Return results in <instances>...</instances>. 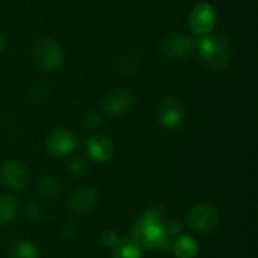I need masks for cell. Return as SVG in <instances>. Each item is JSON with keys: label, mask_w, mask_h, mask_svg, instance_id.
Listing matches in <instances>:
<instances>
[{"label": "cell", "mask_w": 258, "mask_h": 258, "mask_svg": "<svg viewBox=\"0 0 258 258\" xmlns=\"http://www.w3.org/2000/svg\"><path fill=\"white\" fill-rule=\"evenodd\" d=\"M165 210L159 206L148 209L133 227V240L147 249L166 251L171 245L169 236L165 233Z\"/></svg>", "instance_id": "1"}, {"label": "cell", "mask_w": 258, "mask_h": 258, "mask_svg": "<svg viewBox=\"0 0 258 258\" xmlns=\"http://www.w3.org/2000/svg\"><path fill=\"white\" fill-rule=\"evenodd\" d=\"M204 67L213 73L224 71L231 59V44L222 33H207L198 36L194 42Z\"/></svg>", "instance_id": "2"}, {"label": "cell", "mask_w": 258, "mask_h": 258, "mask_svg": "<svg viewBox=\"0 0 258 258\" xmlns=\"http://www.w3.org/2000/svg\"><path fill=\"white\" fill-rule=\"evenodd\" d=\"M32 56L35 63L47 73L59 70L63 63V50L59 42L51 38L38 39L32 47Z\"/></svg>", "instance_id": "3"}, {"label": "cell", "mask_w": 258, "mask_h": 258, "mask_svg": "<svg viewBox=\"0 0 258 258\" xmlns=\"http://www.w3.org/2000/svg\"><path fill=\"white\" fill-rule=\"evenodd\" d=\"M194 39L183 32L169 33L160 42V53L171 60H186L194 53Z\"/></svg>", "instance_id": "4"}, {"label": "cell", "mask_w": 258, "mask_h": 258, "mask_svg": "<svg viewBox=\"0 0 258 258\" xmlns=\"http://www.w3.org/2000/svg\"><path fill=\"white\" fill-rule=\"evenodd\" d=\"M218 15L213 5L207 2L197 3L189 14V27L197 36L207 35L213 30Z\"/></svg>", "instance_id": "5"}, {"label": "cell", "mask_w": 258, "mask_h": 258, "mask_svg": "<svg viewBox=\"0 0 258 258\" xmlns=\"http://www.w3.org/2000/svg\"><path fill=\"white\" fill-rule=\"evenodd\" d=\"M218 224H219V212L216 207L209 204L195 206L187 215V225L200 234L212 233L218 227Z\"/></svg>", "instance_id": "6"}, {"label": "cell", "mask_w": 258, "mask_h": 258, "mask_svg": "<svg viewBox=\"0 0 258 258\" xmlns=\"http://www.w3.org/2000/svg\"><path fill=\"white\" fill-rule=\"evenodd\" d=\"M136 103V97L128 88H115L106 94L103 100V109L109 116H121L128 113Z\"/></svg>", "instance_id": "7"}, {"label": "cell", "mask_w": 258, "mask_h": 258, "mask_svg": "<svg viewBox=\"0 0 258 258\" xmlns=\"http://www.w3.org/2000/svg\"><path fill=\"white\" fill-rule=\"evenodd\" d=\"M184 116H186L184 106L177 97L168 95L157 106V118L160 124L168 130L178 128L183 124Z\"/></svg>", "instance_id": "8"}, {"label": "cell", "mask_w": 258, "mask_h": 258, "mask_svg": "<svg viewBox=\"0 0 258 258\" xmlns=\"http://www.w3.org/2000/svg\"><path fill=\"white\" fill-rule=\"evenodd\" d=\"M77 147L76 135L68 128H56L45 141V150L53 157H63L71 154Z\"/></svg>", "instance_id": "9"}, {"label": "cell", "mask_w": 258, "mask_h": 258, "mask_svg": "<svg viewBox=\"0 0 258 258\" xmlns=\"http://www.w3.org/2000/svg\"><path fill=\"white\" fill-rule=\"evenodd\" d=\"M98 201V192L91 186H77L68 197L70 209L77 215L91 212Z\"/></svg>", "instance_id": "10"}, {"label": "cell", "mask_w": 258, "mask_h": 258, "mask_svg": "<svg viewBox=\"0 0 258 258\" xmlns=\"http://www.w3.org/2000/svg\"><path fill=\"white\" fill-rule=\"evenodd\" d=\"M2 174V180L3 183L11 189V190H21L23 187H26L27 180H29V174L26 166L18 162V160H8L2 165L0 169Z\"/></svg>", "instance_id": "11"}, {"label": "cell", "mask_w": 258, "mask_h": 258, "mask_svg": "<svg viewBox=\"0 0 258 258\" xmlns=\"http://www.w3.org/2000/svg\"><path fill=\"white\" fill-rule=\"evenodd\" d=\"M86 151L92 160L100 163H107L113 157L115 147L113 142L106 135L97 133L86 141Z\"/></svg>", "instance_id": "12"}, {"label": "cell", "mask_w": 258, "mask_h": 258, "mask_svg": "<svg viewBox=\"0 0 258 258\" xmlns=\"http://www.w3.org/2000/svg\"><path fill=\"white\" fill-rule=\"evenodd\" d=\"M141 62H142V56L141 51L135 47L125 48L124 53L119 56L118 59V68L122 74H135L139 68H141Z\"/></svg>", "instance_id": "13"}, {"label": "cell", "mask_w": 258, "mask_h": 258, "mask_svg": "<svg viewBox=\"0 0 258 258\" xmlns=\"http://www.w3.org/2000/svg\"><path fill=\"white\" fill-rule=\"evenodd\" d=\"M36 190H38V195L42 197L45 201H56L60 197L62 186H60V183H59L57 178L47 175V177H42L38 181Z\"/></svg>", "instance_id": "14"}, {"label": "cell", "mask_w": 258, "mask_h": 258, "mask_svg": "<svg viewBox=\"0 0 258 258\" xmlns=\"http://www.w3.org/2000/svg\"><path fill=\"white\" fill-rule=\"evenodd\" d=\"M175 258H195L198 255V243L192 236L181 234L174 243Z\"/></svg>", "instance_id": "15"}, {"label": "cell", "mask_w": 258, "mask_h": 258, "mask_svg": "<svg viewBox=\"0 0 258 258\" xmlns=\"http://www.w3.org/2000/svg\"><path fill=\"white\" fill-rule=\"evenodd\" d=\"M18 212V203L12 195H0V227L12 222Z\"/></svg>", "instance_id": "16"}, {"label": "cell", "mask_w": 258, "mask_h": 258, "mask_svg": "<svg viewBox=\"0 0 258 258\" xmlns=\"http://www.w3.org/2000/svg\"><path fill=\"white\" fill-rule=\"evenodd\" d=\"M113 258H142V248L133 239L121 240L113 249Z\"/></svg>", "instance_id": "17"}, {"label": "cell", "mask_w": 258, "mask_h": 258, "mask_svg": "<svg viewBox=\"0 0 258 258\" xmlns=\"http://www.w3.org/2000/svg\"><path fill=\"white\" fill-rule=\"evenodd\" d=\"M11 258H38V251L33 243L27 240H20L14 243L11 249Z\"/></svg>", "instance_id": "18"}, {"label": "cell", "mask_w": 258, "mask_h": 258, "mask_svg": "<svg viewBox=\"0 0 258 258\" xmlns=\"http://www.w3.org/2000/svg\"><path fill=\"white\" fill-rule=\"evenodd\" d=\"M68 171L73 177H83L88 172V162L83 159H74L70 163Z\"/></svg>", "instance_id": "19"}, {"label": "cell", "mask_w": 258, "mask_h": 258, "mask_svg": "<svg viewBox=\"0 0 258 258\" xmlns=\"http://www.w3.org/2000/svg\"><path fill=\"white\" fill-rule=\"evenodd\" d=\"M47 97H48V89L45 88L44 83H38V85H35V86L30 89V98L35 100L36 103L45 101Z\"/></svg>", "instance_id": "20"}, {"label": "cell", "mask_w": 258, "mask_h": 258, "mask_svg": "<svg viewBox=\"0 0 258 258\" xmlns=\"http://www.w3.org/2000/svg\"><path fill=\"white\" fill-rule=\"evenodd\" d=\"M44 212H42V207L35 204V203H30L26 206L24 209V216L29 219V221H39L42 218Z\"/></svg>", "instance_id": "21"}, {"label": "cell", "mask_w": 258, "mask_h": 258, "mask_svg": "<svg viewBox=\"0 0 258 258\" xmlns=\"http://www.w3.org/2000/svg\"><path fill=\"white\" fill-rule=\"evenodd\" d=\"M101 240H103V243H104L107 248H112V249H115V248L119 245V242H121L119 236H118L115 231H112V230L104 231V233L101 234Z\"/></svg>", "instance_id": "22"}, {"label": "cell", "mask_w": 258, "mask_h": 258, "mask_svg": "<svg viewBox=\"0 0 258 258\" xmlns=\"http://www.w3.org/2000/svg\"><path fill=\"white\" fill-rule=\"evenodd\" d=\"M101 124H103L101 116L97 115V113H94V112L86 113V115L83 116V125H85L86 128H97V127H100Z\"/></svg>", "instance_id": "23"}, {"label": "cell", "mask_w": 258, "mask_h": 258, "mask_svg": "<svg viewBox=\"0 0 258 258\" xmlns=\"http://www.w3.org/2000/svg\"><path fill=\"white\" fill-rule=\"evenodd\" d=\"M79 236V227L74 222H67L62 228V237L67 240H74Z\"/></svg>", "instance_id": "24"}, {"label": "cell", "mask_w": 258, "mask_h": 258, "mask_svg": "<svg viewBox=\"0 0 258 258\" xmlns=\"http://www.w3.org/2000/svg\"><path fill=\"white\" fill-rule=\"evenodd\" d=\"M163 227H165V233H166L168 236H178V234H181V231H183V224H181L180 221L168 222V224L163 225Z\"/></svg>", "instance_id": "25"}, {"label": "cell", "mask_w": 258, "mask_h": 258, "mask_svg": "<svg viewBox=\"0 0 258 258\" xmlns=\"http://www.w3.org/2000/svg\"><path fill=\"white\" fill-rule=\"evenodd\" d=\"M3 48H5V38H3V35L0 33V53L3 51Z\"/></svg>", "instance_id": "26"}]
</instances>
